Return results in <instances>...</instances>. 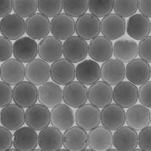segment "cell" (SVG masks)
Listing matches in <instances>:
<instances>
[{"instance_id": "43", "label": "cell", "mask_w": 151, "mask_h": 151, "mask_svg": "<svg viewBox=\"0 0 151 151\" xmlns=\"http://www.w3.org/2000/svg\"><path fill=\"white\" fill-rule=\"evenodd\" d=\"M139 55L141 58L151 63V36L149 35L141 40L139 43Z\"/></svg>"}, {"instance_id": "34", "label": "cell", "mask_w": 151, "mask_h": 151, "mask_svg": "<svg viewBox=\"0 0 151 151\" xmlns=\"http://www.w3.org/2000/svg\"><path fill=\"white\" fill-rule=\"evenodd\" d=\"M113 10L121 17H131L139 10V0H113Z\"/></svg>"}, {"instance_id": "7", "label": "cell", "mask_w": 151, "mask_h": 151, "mask_svg": "<svg viewBox=\"0 0 151 151\" xmlns=\"http://www.w3.org/2000/svg\"><path fill=\"white\" fill-rule=\"evenodd\" d=\"M126 122L127 126L135 131H142L151 124L150 108L143 104H134L127 108L126 112Z\"/></svg>"}, {"instance_id": "41", "label": "cell", "mask_w": 151, "mask_h": 151, "mask_svg": "<svg viewBox=\"0 0 151 151\" xmlns=\"http://www.w3.org/2000/svg\"><path fill=\"white\" fill-rule=\"evenodd\" d=\"M0 47H1V56L0 61L4 62L11 58L12 55L13 54V44L12 43L11 40L6 38L5 36L0 37Z\"/></svg>"}, {"instance_id": "11", "label": "cell", "mask_w": 151, "mask_h": 151, "mask_svg": "<svg viewBox=\"0 0 151 151\" xmlns=\"http://www.w3.org/2000/svg\"><path fill=\"white\" fill-rule=\"evenodd\" d=\"M64 54V44L61 40L54 35L46 36L38 44V55L40 58L48 63H53Z\"/></svg>"}, {"instance_id": "32", "label": "cell", "mask_w": 151, "mask_h": 151, "mask_svg": "<svg viewBox=\"0 0 151 151\" xmlns=\"http://www.w3.org/2000/svg\"><path fill=\"white\" fill-rule=\"evenodd\" d=\"M75 123L74 111L66 104H60L51 111V125L60 131L71 128Z\"/></svg>"}, {"instance_id": "37", "label": "cell", "mask_w": 151, "mask_h": 151, "mask_svg": "<svg viewBox=\"0 0 151 151\" xmlns=\"http://www.w3.org/2000/svg\"><path fill=\"white\" fill-rule=\"evenodd\" d=\"M38 10V0H13V11L22 18H28Z\"/></svg>"}, {"instance_id": "17", "label": "cell", "mask_w": 151, "mask_h": 151, "mask_svg": "<svg viewBox=\"0 0 151 151\" xmlns=\"http://www.w3.org/2000/svg\"><path fill=\"white\" fill-rule=\"evenodd\" d=\"M13 101L22 108H29L38 101V89L30 81H21L14 86Z\"/></svg>"}, {"instance_id": "18", "label": "cell", "mask_w": 151, "mask_h": 151, "mask_svg": "<svg viewBox=\"0 0 151 151\" xmlns=\"http://www.w3.org/2000/svg\"><path fill=\"white\" fill-rule=\"evenodd\" d=\"M64 90L54 81H46L38 88V102L48 108H54L60 104Z\"/></svg>"}, {"instance_id": "10", "label": "cell", "mask_w": 151, "mask_h": 151, "mask_svg": "<svg viewBox=\"0 0 151 151\" xmlns=\"http://www.w3.org/2000/svg\"><path fill=\"white\" fill-rule=\"evenodd\" d=\"M127 32V23L124 17L111 13L101 20V33L110 40H117Z\"/></svg>"}, {"instance_id": "40", "label": "cell", "mask_w": 151, "mask_h": 151, "mask_svg": "<svg viewBox=\"0 0 151 151\" xmlns=\"http://www.w3.org/2000/svg\"><path fill=\"white\" fill-rule=\"evenodd\" d=\"M0 90H1L0 107L4 108L12 103L13 99V89H12L10 84L2 81L0 82Z\"/></svg>"}, {"instance_id": "33", "label": "cell", "mask_w": 151, "mask_h": 151, "mask_svg": "<svg viewBox=\"0 0 151 151\" xmlns=\"http://www.w3.org/2000/svg\"><path fill=\"white\" fill-rule=\"evenodd\" d=\"M114 57L124 62L129 63L139 55V44L131 38H120L113 44Z\"/></svg>"}, {"instance_id": "2", "label": "cell", "mask_w": 151, "mask_h": 151, "mask_svg": "<svg viewBox=\"0 0 151 151\" xmlns=\"http://www.w3.org/2000/svg\"><path fill=\"white\" fill-rule=\"evenodd\" d=\"M76 77V66L67 58H59L50 65V78L59 84L66 85Z\"/></svg>"}, {"instance_id": "25", "label": "cell", "mask_w": 151, "mask_h": 151, "mask_svg": "<svg viewBox=\"0 0 151 151\" xmlns=\"http://www.w3.org/2000/svg\"><path fill=\"white\" fill-rule=\"evenodd\" d=\"M151 32L150 18L142 13L134 14L129 17L127 24V35L134 40H142L149 36Z\"/></svg>"}, {"instance_id": "39", "label": "cell", "mask_w": 151, "mask_h": 151, "mask_svg": "<svg viewBox=\"0 0 151 151\" xmlns=\"http://www.w3.org/2000/svg\"><path fill=\"white\" fill-rule=\"evenodd\" d=\"M4 127H0V151H6L12 149L13 146V136Z\"/></svg>"}, {"instance_id": "6", "label": "cell", "mask_w": 151, "mask_h": 151, "mask_svg": "<svg viewBox=\"0 0 151 151\" xmlns=\"http://www.w3.org/2000/svg\"><path fill=\"white\" fill-rule=\"evenodd\" d=\"M1 80L11 86L23 81L26 77V66L17 58H10L3 62L0 68Z\"/></svg>"}, {"instance_id": "36", "label": "cell", "mask_w": 151, "mask_h": 151, "mask_svg": "<svg viewBox=\"0 0 151 151\" xmlns=\"http://www.w3.org/2000/svg\"><path fill=\"white\" fill-rule=\"evenodd\" d=\"M63 9V0H38V11L46 17H56Z\"/></svg>"}, {"instance_id": "42", "label": "cell", "mask_w": 151, "mask_h": 151, "mask_svg": "<svg viewBox=\"0 0 151 151\" xmlns=\"http://www.w3.org/2000/svg\"><path fill=\"white\" fill-rule=\"evenodd\" d=\"M139 101L142 104L151 109V81L141 85L139 88Z\"/></svg>"}, {"instance_id": "44", "label": "cell", "mask_w": 151, "mask_h": 151, "mask_svg": "<svg viewBox=\"0 0 151 151\" xmlns=\"http://www.w3.org/2000/svg\"><path fill=\"white\" fill-rule=\"evenodd\" d=\"M139 147L141 150L151 151V127H148L139 134Z\"/></svg>"}, {"instance_id": "14", "label": "cell", "mask_w": 151, "mask_h": 151, "mask_svg": "<svg viewBox=\"0 0 151 151\" xmlns=\"http://www.w3.org/2000/svg\"><path fill=\"white\" fill-rule=\"evenodd\" d=\"M127 76V66L119 59H108L101 66V78L111 86H116Z\"/></svg>"}, {"instance_id": "21", "label": "cell", "mask_w": 151, "mask_h": 151, "mask_svg": "<svg viewBox=\"0 0 151 151\" xmlns=\"http://www.w3.org/2000/svg\"><path fill=\"white\" fill-rule=\"evenodd\" d=\"M50 76V67L45 60L33 59L26 65V78L35 86L45 83Z\"/></svg>"}, {"instance_id": "23", "label": "cell", "mask_w": 151, "mask_h": 151, "mask_svg": "<svg viewBox=\"0 0 151 151\" xmlns=\"http://www.w3.org/2000/svg\"><path fill=\"white\" fill-rule=\"evenodd\" d=\"M88 55L96 62H105L113 55V44L111 41L103 36H96L88 44Z\"/></svg>"}, {"instance_id": "9", "label": "cell", "mask_w": 151, "mask_h": 151, "mask_svg": "<svg viewBox=\"0 0 151 151\" xmlns=\"http://www.w3.org/2000/svg\"><path fill=\"white\" fill-rule=\"evenodd\" d=\"M113 99V89L111 85L103 81H96L88 88V101L93 105L103 109L111 104Z\"/></svg>"}, {"instance_id": "35", "label": "cell", "mask_w": 151, "mask_h": 151, "mask_svg": "<svg viewBox=\"0 0 151 151\" xmlns=\"http://www.w3.org/2000/svg\"><path fill=\"white\" fill-rule=\"evenodd\" d=\"M63 6L66 14L79 18L88 10V0H63Z\"/></svg>"}, {"instance_id": "46", "label": "cell", "mask_w": 151, "mask_h": 151, "mask_svg": "<svg viewBox=\"0 0 151 151\" xmlns=\"http://www.w3.org/2000/svg\"><path fill=\"white\" fill-rule=\"evenodd\" d=\"M139 11L145 16L151 18V0H139Z\"/></svg>"}, {"instance_id": "15", "label": "cell", "mask_w": 151, "mask_h": 151, "mask_svg": "<svg viewBox=\"0 0 151 151\" xmlns=\"http://www.w3.org/2000/svg\"><path fill=\"white\" fill-rule=\"evenodd\" d=\"M88 55V44L86 40L77 36H72L64 42V57L73 63H80Z\"/></svg>"}, {"instance_id": "16", "label": "cell", "mask_w": 151, "mask_h": 151, "mask_svg": "<svg viewBox=\"0 0 151 151\" xmlns=\"http://www.w3.org/2000/svg\"><path fill=\"white\" fill-rule=\"evenodd\" d=\"M0 28L2 35L10 40H17L26 33V21L17 13L8 14L2 18Z\"/></svg>"}, {"instance_id": "38", "label": "cell", "mask_w": 151, "mask_h": 151, "mask_svg": "<svg viewBox=\"0 0 151 151\" xmlns=\"http://www.w3.org/2000/svg\"><path fill=\"white\" fill-rule=\"evenodd\" d=\"M113 10V0H88V11L96 17H105Z\"/></svg>"}, {"instance_id": "12", "label": "cell", "mask_w": 151, "mask_h": 151, "mask_svg": "<svg viewBox=\"0 0 151 151\" xmlns=\"http://www.w3.org/2000/svg\"><path fill=\"white\" fill-rule=\"evenodd\" d=\"M101 33V20L92 13H85L76 20V34L86 41L92 40Z\"/></svg>"}, {"instance_id": "22", "label": "cell", "mask_w": 151, "mask_h": 151, "mask_svg": "<svg viewBox=\"0 0 151 151\" xmlns=\"http://www.w3.org/2000/svg\"><path fill=\"white\" fill-rule=\"evenodd\" d=\"M126 123L124 108L117 104H111L101 111V124L110 130H117Z\"/></svg>"}, {"instance_id": "30", "label": "cell", "mask_w": 151, "mask_h": 151, "mask_svg": "<svg viewBox=\"0 0 151 151\" xmlns=\"http://www.w3.org/2000/svg\"><path fill=\"white\" fill-rule=\"evenodd\" d=\"M14 58L22 63H28L38 55V44L31 37H21L13 43Z\"/></svg>"}, {"instance_id": "8", "label": "cell", "mask_w": 151, "mask_h": 151, "mask_svg": "<svg viewBox=\"0 0 151 151\" xmlns=\"http://www.w3.org/2000/svg\"><path fill=\"white\" fill-rule=\"evenodd\" d=\"M50 33L59 40H67L76 33V21L65 12L60 13L51 19Z\"/></svg>"}, {"instance_id": "3", "label": "cell", "mask_w": 151, "mask_h": 151, "mask_svg": "<svg viewBox=\"0 0 151 151\" xmlns=\"http://www.w3.org/2000/svg\"><path fill=\"white\" fill-rule=\"evenodd\" d=\"M63 99L72 108H79L88 100V89L81 81H71L65 85Z\"/></svg>"}, {"instance_id": "26", "label": "cell", "mask_w": 151, "mask_h": 151, "mask_svg": "<svg viewBox=\"0 0 151 151\" xmlns=\"http://www.w3.org/2000/svg\"><path fill=\"white\" fill-rule=\"evenodd\" d=\"M64 144V135L55 127H47L38 134V146L44 151H57Z\"/></svg>"}, {"instance_id": "45", "label": "cell", "mask_w": 151, "mask_h": 151, "mask_svg": "<svg viewBox=\"0 0 151 151\" xmlns=\"http://www.w3.org/2000/svg\"><path fill=\"white\" fill-rule=\"evenodd\" d=\"M13 10V0H0V17H4Z\"/></svg>"}, {"instance_id": "1", "label": "cell", "mask_w": 151, "mask_h": 151, "mask_svg": "<svg viewBox=\"0 0 151 151\" xmlns=\"http://www.w3.org/2000/svg\"><path fill=\"white\" fill-rule=\"evenodd\" d=\"M139 99V89L135 84L128 81H121L113 88V101L124 109L135 104Z\"/></svg>"}, {"instance_id": "4", "label": "cell", "mask_w": 151, "mask_h": 151, "mask_svg": "<svg viewBox=\"0 0 151 151\" xmlns=\"http://www.w3.org/2000/svg\"><path fill=\"white\" fill-rule=\"evenodd\" d=\"M51 123V112L43 104H34L26 111V124L35 129L41 131Z\"/></svg>"}, {"instance_id": "19", "label": "cell", "mask_w": 151, "mask_h": 151, "mask_svg": "<svg viewBox=\"0 0 151 151\" xmlns=\"http://www.w3.org/2000/svg\"><path fill=\"white\" fill-rule=\"evenodd\" d=\"M151 77V66L150 63L142 58H135L130 61L127 65V80L141 86L149 81Z\"/></svg>"}, {"instance_id": "28", "label": "cell", "mask_w": 151, "mask_h": 151, "mask_svg": "<svg viewBox=\"0 0 151 151\" xmlns=\"http://www.w3.org/2000/svg\"><path fill=\"white\" fill-rule=\"evenodd\" d=\"M88 146V134L81 127H72L64 133V147L71 151H81Z\"/></svg>"}, {"instance_id": "13", "label": "cell", "mask_w": 151, "mask_h": 151, "mask_svg": "<svg viewBox=\"0 0 151 151\" xmlns=\"http://www.w3.org/2000/svg\"><path fill=\"white\" fill-rule=\"evenodd\" d=\"M1 124L11 131H16L26 124V112L17 104H10L1 110Z\"/></svg>"}, {"instance_id": "31", "label": "cell", "mask_w": 151, "mask_h": 151, "mask_svg": "<svg viewBox=\"0 0 151 151\" xmlns=\"http://www.w3.org/2000/svg\"><path fill=\"white\" fill-rule=\"evenodd\" d=\"M14 149L19 151H31L38 146V134L31 127H22L14 132L13 135Z\"/></svg>"}, {"instance_id": "20", "label": "cell", "mask_w": 151, "mask_h": 151, "mask_svg": "<svg viewBox=\"0 0 151 151\" xmlns=\"http://www.w3.org/2000/svg\"><path fill=\"white\" fill-rule=\"evenodd\" d=\"M50 32V22L42 13H35L26 20V33L35 40H42Z\"/></svg>"}, {"instance_id": "5", "label": "cell", "mask_w": 151, "mask_h": 151, "mask_svg": "<svg viewBox=\"0 0 151 151\" xmlns=\"http://www.w3.org/2000/svg\"><path fill=\"white\" fill-rule=\"evenodd\" d=\"M75 123L86 131L96 128L101 123V111L99 108L92 104H85L77 108L75 112Z\"/></svg>"}, {"instance_id": "27", "label": "cell", "mask_w": 151, "mask_h": 151, "mask_svg": "<svg viewBox=\"0 0 151 151\" xmlns=\"http://www.w3.org/2000/svg\"><path fill=\"white\" fill-rule=\"evenodd\" d=\"M76 78L85 85H92L101 78V66L91 59H84L76 66Z\"/></svg>"}, {"instance_id": "24", "label": "cell", "mask_w": 151, "mask_h": 151, "mask_svg": "<svg viewBox=\"0 0 151 151\" xmlns=\"http://www.w3.org/2000/svg\"><path fill=\"white\" fill-rule=\"evenodd\" d=\"M113 145L120 151H131L139 146V134L130 127H122L113 134Z\"/></svg>"}, {"instance_id": "29", "label": "cell", "mask_w": 151, "mask_h": 151, "mask_svg": "<svg viewBox=\"0 0 151 151\" xmlns=\"http://www.w3.org/2000/svg\"><path fill=\"white\" fill-rule=\"evenodd\" d=\"M113 145V135L111 131L105 127H96L88 134V146L96 151H106Z\"/></svg>"}]
</instances>
